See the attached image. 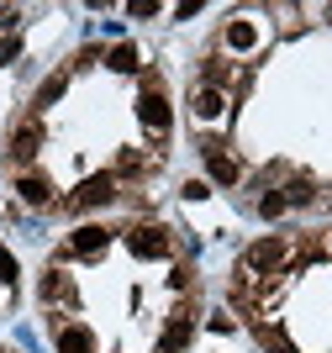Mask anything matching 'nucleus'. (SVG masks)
I'll return each mask as SVG.
<instances>
[{
  "label": "nucleus",
  "instance_id": "f257e3e1",
  "mask_svg": "<svg viewBox=\"0 0 332 353\" xmlns=\"http://www.w3.org/2000/svg\"><path fill=\"white\" fill-rule=\"evenodd\" d=\"M137 117H143V127L153 137H169V101H164V85H159V74H148V85H143V101H137Z\"/></svg>",
  "mask_w": 332,
  "mask_h": 353
},
{
  "label": "nucleus",
  "instance_id": "f03ea898",
  "mask_svg": "<svg viewBox=\"0 0 332 353\" xmlns=\"http://www.w3.org/2000/svg\"><path fill=\"white\" fill-rule=\"evenodd\" d=\"M127 248L137 253V259H169V253H174V237L164 232V227H153V221H148V227L137 221V227L127 232Z\"/></svg>",
  "mask_w": 332,
  "mask_h": 353
},
{
  "label": "nucleus",
  "instance_id": "7ed1b4c3",
  "mask_svg": "<svg viewBox=\"0 0 332 353\" xmlns=\"http://www.w3.org/2000/svg\"><path fill=\"white\" fill-rule=\"evenodd\" d=\"M116 201V174L106 169V174H90L85 185H79V195H69V211H90V206H111Z\"/></svg>",
  "mask_w": 332,
  "mask_h": 353
},
{
  "label": "nucleus",
  "instance_id": "20e7f679",
  "mask_svg": "<svg viewBox=\"0 0 332 353\" xmlns=\"http://www.w3.org/2000/svg\"><path fill=\"white\" fill-rule=\"evenodd\" d=\"M53 343L58 353H95V332L85 322H58L53 316Z\"/></svg>",
  "mask_w": 332,
  "mask_h": 353
},
{
  "label": "nucleus",
  "instance_id": "39448f33",
  "mask_svg": "<svg viewBox=\"0 0 332 353\" xmlns=\"http://www.w3.org/2000/svg\"><path fill=\"white\" fill-rule=\"evenodd\" d=\"M201 153H206V169H211V179H217V185H237V174H243V169H237V159H232L222 143H206Z\"/></svg>",
  "mask_w": 332,
  "mask_h": 353
},
{
  "label": "nucleus",
  "instance_id": "423d86ee",
  "mask_svg": "<svg viewBox=\"0 0 332 353\" xmlns=\"http://www.w3.org/2000/svg\"><path fill=\"white\" fill-rule=\"evenodd\" d=\"M37 148H43V127H37V121H21L11 132V163H32Z\"/></svg>",
  "mask_w": 332,
  "mask_h": 353
},
{
  "label": "nucleus",
  "instance_id": "0eeeda50",
  "mask_svg": "<svg viewBox=\"0 0 332 353\" xmlns=\"http://www.w3.org/2000/svg\"><path fill=\"white\" fill-rule=\"evenodd\" d=\"M190 332H195V316H190V311H174V322L164 327V338H159V353H185Z\"/></svg>",
  "mask_w": 332,
  "mask_h": 353
},
{
  "label": "nucleus",
  "instance_id": "6e6552de",
  "mask_svg": "<svg viewBox=\"0 0 332 353\" xmlns=\"http://www.w3.org/2000/svg\"><path fill=\"white\" fill-rule=\"evenodd\" d=\"M106 243H111V232L90 221V227H79V232L69 237V253H79V259H90V253H106Z\"/></svg>",
  "mask_w": 332,
  "mask_h": 353
},
{
  "label": "nucleus",
  "instance_id": "1a4fd4ad",
  "mask_svg": "<svg viewBox=\"0 0 332 353\" xmlns=\"http://www.w3.org/2000/svg\"><path fill=\"white\" fill-rule=\"evenodd\" d=\"M16 195L27 201V206H53V185L43 174H16Z\"/></svg>",
  "mask_w": 332,
  "mask_h": 353
},
{
  "label": "nucleus",
  "instance_id": "9d476101",
  "mask_svg": "<svg viewBox=\"0 0 332 353\" xmlns=\"http://www.w3.org/2000/svg\"><path fill=\"white\" fill-rule=\"evenodd\" d=\"M190 111H195L201 121H217L222 111H227V95H222V90H211V85H201V90H195V101H190Z\"/></svg>",
  "mask_w": 332,
  "mask_h": 353
},
{
  "label": "nucleus",
  "instance_id": "9b49d317",
  "mask_svg": "<svg viewBox=\"0 0 332 353\" xmlns=\"http://www.w3.org/2000/svg\"><path fill=\"white\" fill-rule=\"evenodd\" d=\"M43 301L53 306V301H74V285L64 269H48V280H43Z\"/></svg>",
  "mask_w": 332,
  "mask_h": 353
},
{
  "label": "nucleus",
  "instance_id": "f8f14e48",
  "mask_svg": "<svg viewBox=\"0 0 332 353\" xmlns=\"http://www.w3.org/2000/svg\"><path fill=\"white\" fill-rule=\"evenodd\" d=\"M311 195H317V190H311V179H290V185H285V206H306Z\"/></svg>",
  "mask_w": 332,
  "mask_h": 353
},
{
  "label": "nucleus",
  "instance_id": "ddd939ff",
  "mask_svg": "<svg viewBox=\"0 0 332 353\" xmlns=\"http://www.w3.org/2000/svg\"><path fill=\"white\" fill-rule=\"evenodd\" d=\"M253 37H259V32L248 27V21H232L227 27V48H253Z\"/></svg>",
  "mask_w": 332,
  "mask_h": 353
},
{
  "label": "nucleus",
  "instance_id": "4468645a",
  "mask_svg": "<svg viewBox=\"0 0 332 353\" xmlns=\"http://www.w3.org/2000/svg\"><path fill=\"white\" fill-rule=\"evenodd\" d=\"M111 69H116V74H132V69H137V48H132V43H121V48L111 53Z\"/></svg>",
  "mask_w": 332,
  "mask_h": 353
},
{
  "label": "nucleus",
  "instance_id": "2eb2a0df",
  "mask_svg": "<svg viewBox=\"0 0 332 353\" xmlns=\"http://www.w3.org/2000/svg\"><path fill=\"white\" fill-rule=\"evenodd\" d=\"M64 85H69V74H53V79H48L43 90H37V105H48V101H58V95H64Z\"/></svg>",
  "mask_w": 332,
  "mask_h": 353
},
{
  "label": "nucleus",
  "instance_id": "dca6fc26",
  "mask_svg": "<svg viewBox=\"0 0 332 353\" xmlns=\"http://www.w3.org/2000/svg\"><path fill=\"white\" fill-rule=\"evenodd\" d=\"M259 211H264V216H280V211H285V195H280V190H269V195L259 201Z\"/></svg>",
  "mask_w": 332,
  "mask_h": 353
},
{
  "label": "nucleus",
  "instance_id": "f3484780",
  "mask_svg": "<svg viewBox=\"0 0 332 353\" xmlns=\"http://www.w3.org/2000/svg\"><path fill=\"white\" fill-rule=\"evenodd\" d=\"M16 59V37H6V43H0V63H11Z\"/></svg>",
  "mask_w": 332,
  "mask_h": 353
}]
</instances>
